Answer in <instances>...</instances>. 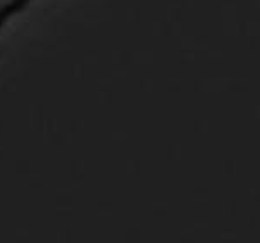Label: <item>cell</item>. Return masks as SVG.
Masks as SVG:
<instances>
[{
	"label": "cell",
	"mask_w": 260,
	"mask_h": 243,
	"mask_svg": "<svg viewBox=\"0 0 260 243\" xmlns=\"http://www.w3.org/2000/svg\"><path fill=\"white\" fill-rule=\"evenodd\" d=\"M31 2H35V0H7L6 4H2L0 6V29L14 16L21 14Z\"/></svg>",
	"instance_id": "obj_1"
}]
</instances>
